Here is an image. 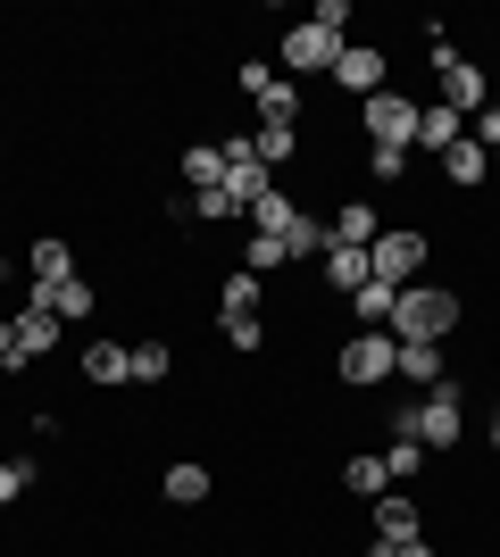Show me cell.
I'll return each instance as SVG.
<instances>
[{
    "instance_id": "obj_13",
    "label": "cell",
    "mask_w": 500,
    "mask_h": 557,
    "mask_svg": "<svg viewBox=\"0 0 500 557\" xmlns=\"http://www.w3.org/2000/svg\"><path fill=\"white\" fill-rule=\"evenodd\" d=\"M367 508H376V549H392V541H417V499L383 491V499H367Z\"/></svg>"
},
{
    "instance_id": "obj_32",
    "label": "cell",
    "mask_w": 500,
    "mask_h": 557,
    "mask_svg": "<svg viewBox=\"0 0 500 557\" xmlns=\"http://www.w3.org/2000/svg\"><path fill=\"white\" fill-rule=\"evenodd\" d=\"M192 216H209V225H234V216H242V200H234L225 184H217V191H192Z\"/></svg>"
},
{
    "instance_id": "obj_8",
    "label": "cell",
    "mask_w": 500,
    "mask_h": 557,
    "mask_svg": "<svg viewBox=\"0 0 500 557\" xmlns=\"http://www.w3.org/2000/svg\"><path fill=\"white\" fill-rule=\"evenodd\" d=\"M434 75H442V92H451L442 109H459V116H484V109H492V84H484V67H476V59H459L442 34H434Z\"/></svg>"
},
{
    "instance_id": "obj_35",
    "label": "cell",
    "mask_w": 500,
    "mask_h": 557,
    "mask_svg": "<svg viewBox=\"0 0 500 557\" xmlns=\"http://www.w3.org/2000/svg\"><path fill=\"white\" fill-rule=\"evenodd\" d=\"M0 367H9V374L25 367V358H17V325H9V317H0Z\"/></svg>"
},
{
    "instance_id": "obj_6",
    "label": "cell",
    "mask_w": 500,
    "mask_h": 557,
    "mask_svg": "<svg viewBox=\"0 0 500 557\" xmlns=\"http://www.w3.org/2000/svg\"><path fill=\"white\" fill-rule=\"evenodd\" d=\"M358 116H367V141H376V150H417V100L408 92L383 84V92L358 100Z\"/></svg>"
},
{
    "instance_id": "obj_18",
    "label": "cell",
    "mask_w": 500,
    "mask_h": 557,
    "mask_svg": "<svg viewBox=\"0 0 500 557\" xmlns=\"http://www.w3.org/2000/svg\"><path fill=\"white\" fill-rule=\"evenodd\" d=\"M84 383H134V349L93 342V349H84Z\"/></svg>"
},
{
    "instance_id": "obj_16",
    "label": "cell",
    "mask_w": 500,
    "mask_h": 557,
    "mask_svg": "<svg viewBox=\"0 0 500 557\" xmlns=\"http://www.w3.org/2000/svg\"><path fill=\"white\" fill-rule=\"evenodd\" d=\"M392 300H401L392 283H358V292H351V317H358V333H392Z\"/></svg>"
},
{
    "instance_id": "obj_22",
    "label": "cell",
    "mask_w": 500,
    "mask_h": 557,
    "mask_svg": "<svg viewBox=\"0 0 500 557\" xmlns=\"http://www.w3.org/2000/svg\"><path fill=\"white\" fill-rule=\"evenodd\" d=\"M184 184L192 191H217V184H225V150H217V141H192V150H184Z\"/></svg>"
},
{
    "instance_id": "obj_25",
    "label": "cell",
    "mask_w": 500,
    "mask_h": 557,
    "mask_svg": "<svg viewBox=\"0 0 500 557\" xmlns=\"http://www.w3.org/2000/svg\"><path fill=\"white\" fill-rule=\"evenodd\" d=\"M292 225H301V209H292V191H267L259 209H251V233H276V242H284Z\"/></svg>"
},
{
    "instance_id": "obj_14",
    "label": "cell",
    "mask_w": 500,
    "mask_h": 557,
    "mask_svg": "<svg viewBox=\"0 0 500 557\" xmlns=\"http://www.w3.org/2000/svg\"><path fill=\"white\" fill-rule=\"evenodd\" d=\"M442 175H451L459 191H467V184H484V175H492V150H484L476 134H459L451 150H442Z\"/></svg>"
},
{
    "instance_id": "obj_11",
    "label": "cell",
    "mask_w": 500,
    "mask_h": 557,
    "mask_svg": "<svg viewBox=\"0 0 500 557\" xmlns=\"http://www.w3.org/2000/svg\"><path fill=\"white\" fill-rule=\"evenodd\" d=\"M333 84H342V92H383V50L376 42H342V59H333Z\"/></svg>"
},
{
    "instance_id": "obj_20",
    "label": "cell",
    "mask_w": 500,
    "mask_h": 557,
    "mask_svg": "<svg viewBox=\"0 0 500 557\" xmlns=\"http://www.w3.org/2000/svg\"><path fill=\"white\" fill-rule=\"evenodd\" d=\"M342 483H351V491H358V499H383V491H401V483H392V466H383V458H376V449H358V458H351V466H342Z\"/></svg>"
},
{
    "instance_id": "obj_15",
    "label": "cell",
    "mask_w": 500,
    "mask_h": 557,
    "mask_svg": "<svg viewBox=\"0 0 500 557\" xmlns=\"http://www.w3.org/2000/svg\"><path fill=\"white\" fill-rule=\"evenodd\" d=\"M376 233H383V216L367 209V200H342V216H333V242H342V250H376Z\"/></svg>"
},
{
    "instance_id": "obj_7",
    "label": "cell",
    "mask_w": 500,
    "mask_h": 557,
    "mask_svg": "<svg viewBox=\"0 0 500 557\" xmlns=\"http://www.w3.org/2000/svg\"><path fill=\"white\" fill-rule=\"evenodd\" d=\"M333 374H342L351 392H367V383H383V374H401V342H392V333H351L342 358H333Z\"/></svg>"
},
{
    "instance_id": "obj_4",
    "label": "cell",
    "mask_w": 500,
    "mask_h": 557,
    "mask_svg": "<svg viewBox=\"0 0 500 557\" xmlns=\"http://www.w3.org/2000/svg\"><path fill=\"white\" fill-rule=\"evenodd\" d=\"M426 258H434V242H426L417 225H383V233H376V250H367V275L392 283V292H408V283L426 275Z\"/></svg>"
},
{
    "instance_id": "obj_36",
    "label": "cell",
    "mask_w": 500,
    "mask_h": 557,
    "mask_svg": "<svg viewBox=\"0 0 500 557\" xmlns=\"http://www.w3.org/2000/svg\"><path fill=\"white\" fill-rule=\"evenodd\" d=\"M376 557H434V549H426V533H417V541H392V549H376Z\"/></svg>"
},
{
    "instance_id": "obj_21",
    "label": "cell",
    "mask_w": 500,
    "mask_h": 557,
    "mask_svg": "<svg viewBox=\"0 0 500 557\" xmlns=\"http://www.w3.org/2000/svg\"><path fill=\"white\" fill-rule=\"evenodd\" d=\"M167 499H175V508H200V499H209V466H192V458H175L167 466Z\"/></svg>"
},
{
    "instance_id": "obj_5",
    "label": "cell",
    "mask_w": 500,
    "mask_h": 557,
    "mask_svg": "<svg viewBox=\"0 0 500 557\" xmlns=\"http://www.w3.org/2000/svg\"><path fill=\"white\" fill-rule=\"evenodd\" d=\"M242 92L259 109V125H301V84L284 67H267V59H242Z\"/></svg>"
},
{
    "instance_id": "obj_29",
    "label": "cell",
    "mask_w": 500,
    "mask_h": 557,
    "mask_svg": "<svg viewBox=\"0 0 500 557\" xmlns=\"http://www.w3.org/2000/svg\"><path fill=\"white\" fill-rule=\"evenodd\" d=\"M383 466H392V483H408V474L426 466V442H408V433H383Z\"/></svg>"
},
{
    "instance_id": "obj_31",
    "label": "cell",
    "mask_w": 500,
    "mask_h": 557,
    "mask_svg": "<svg viewBox=\"0 0 500 557\" xmlns=\"http://www.w3.org/2000/svg\"><path fill=\"white\" fill-rule=\"evenodd\" d=\"M284 250H292V258H326V250H333V225H317V216H301V225L284 233Z\"/></svg>"
},
{
    "instance_id": "obj_34",
    "label": "cell",
    "mask_w": 500,
    "mask_h": 557,
    "mask_svg": "<svg viewBox=\"0 0 500 557\" xmlns=\"http://www.w3.org/2000/svg\"><path fill=\"white\" fill-rule=\"evenodd\" d=\"M25 483H34V458H0V508H9Z\"/></svg>"
},
{
    "instance_id": "obj_9",
    "label": "cell",
    "mask_w": 500,
    "mask_h": 557,
    "mask_svg": "<svg viewBox=\"0 0 500 557\" xmlns=\"http://www.w3.org/2000/svg\"><path fill=\"white\" fill-rule=\"evenodd\" d=\"M217 150H225V191H234V200H242V216H251V209H259V200H267V191H276V175H267V166H259V150H251V134H242V141H217Z\"/></svg>"
},
{
    "instance_id": "obj_10",
    "label": "cell",
    "mask_w": 500,
    "mask_h": 557,
    "mask_svg": "<svg viewBox=\"0 0 500 557\" xmlns=\"http://www.w3.org/2000/svg\"><path fill=\"white\" fill-rule=\"evenodd\" d=\"M25 300H34V308H50L59 325H84V317H93V300H100V292H93V283H84V275H68V283H34Z\"/></svg>"
},
{
    "instance_id": "obj_24",
    "label": "cell",
    "mask_w": 500,
    "mask_h": 557,
    "mask_svg": "<svg viewBox=\"0 0 500 557\" xmlns=\"http://www.w3.org/2000/svg\"><path fill=\"white\" fill-rule=\"evenodd\" d=\"M251 150H259V166L276 175V166H292V150H301V125H259V134H251Z\"/></svg>"
},
{
    "instance_id": "obj_30",
    "label": "cell",
    "mask_w": 500,
    "mask_h": 557,
    "mask_svg": "<svg viewBox=\"0 0 500 557\" xmlns=\"http://www.w3.org/2000/svg\"><path fill=\"white\" fill-rule=\"evenodd\" d=\"M175 374V349L167 342H134V383H167Z\"/></svg>"
},
{
    "instance_id": "obj_33",
    "label": "cell",
    "mask_w": 500,
    "mask_h": 557,
    "mask_svg": "<svg viewBox=\"0 0 500 557\" xmlns=\"http://www.w3.org/2000/svg\"><path fill=\"white\" fill-rule=\"evenodd\" d=\"M225 342H234V358H259V349H267V325H259V317H225Z\"/></svg>"
},
{
    "instance_id": "obj_37",
    "label": "cell",
    "mask_w": 500,
    "mask_h": 557,
    "mask_svg": "<svg viewBox=\"0 0 500 557\" xmlns=\"http://www.w3.org/2000/svg\"><path fill=\"white\" fill-rule=\"evenodd\" d=\"M492 449H500V417H492Z\"/></svg>"
},
{
    "instance_id": "obj_19",
    "label": "cell",
    "mask_w": 500,
    "mask_h": 557,
    "mask_svg": "<svg viewBox=\"0 0 500 557\" xmlns=\"http://www.w3.org/2000/svg\"><path fill=\"white\" fill-rule=\"evenodd\" d=\"M459 134H467V125H459V109H442V100H434V109H417V150H434V159H442Z\"/></svg>"
},
{
    "instance_id": "obj_28",
    "label": "cell",
    "mask_w": 500,
    "mask_h": 557,
    "mask_svg": "<svg viewBox=\"0 0 500 557\" xmlns=\"http://www.w3.org/2000/svg\"><path fill=\"white\" fill-rule=\"evenodd\" d=\"M217 317H259V275H225V292H217Z\"/></svg>"
},
{
    "instance_id": "obj_2",
    "label": "cell",
    "mask_w": 500,
    "mask_h": 557,
    "mask_svg": "<svg viewBox=\"0 0 500 557\" xmlns=\"http://www.w3.org/2000/svg\"><path fill=\"white\" fill-rule=\"evenodd\" d=\"M459 424H467V417H459V383H442V392L392 408L383 433H408V442H426V458H434V449H459Z\"/></svg>"
},
{
    "instance_id": "obj_3",
    "label": "cell",
    "mask_w": 500,
    "mask_h": 557,
    "mask_svg": "<svg viewBox=\"0 0 500 557\" xmlns=\"http://www.w3.org/2000/svg\"><path fill=\"white\" fill-rule=\"evenodd\" d=\"M342 25H326V17H301V25H284V42H276V67L284 75H333V59H342Z\"/></svg>"
},
{
    "instance_id": "obj_26",
    "label": "cell",
    "mask_w": 500,
    "mask_h": 557,
    "mask_svg": "<svg viewBox=\"0 0 500 557\" xmlns=\"http://www.w3.org/2000/svg\"><path fill=\"white\" fill-rule=\"evenodd\" d=\"M326 283H333V292H358V283H376V275H367V250H342V242H333V250H326Z\"/></svg>"
},
{
    "instance_id": "obj_23",
    "label": "cell",
    "mask_w": 500,
    "mask_h": 557,
    "mask_svg": "<svg viewBox=\"0 0 500 557\" xmlns=\"http://www.w3.org/2000/svg\"><path fill=\"white\" fill-rule=\"evenodd\" d=\"M25 267H34V283H68V275H75V250H68V242H59V233H42Z\"/></svg>"
},
{
    "instance_id": "obj_1",
    "label": "cell",
    "mask_w": 500,
    "mask_h": 557,
    "mask_svg": "<svg viewBox=\"0 0 500 557\" xmlns=\"http://www.w3.org/2000/svg\"><path fill=\"white\" fill-rule=\"evenodd\" d=\"M459 325V292L451 283H408L392 300V342H451Z\"/></svg>"
},
{
    "instance_id": "obj_27",
    "label": "cell",
    "mask_w": 500,
    "mask_h": 557,
    "mask_svg": "<svg viewBox=\"0 0 500 557\" xmlns=\"http://www.w3.org/2000/svg\"><path fill=\"white\" fill-rule=\"evenodd\" d=\"M276 267H292V250L276 233H251V242H242V275H276Z\"/></svg>"
},
{
    "instance_id": "obj_12",
    "label": "cell",
    "mask_w": 500,
    "mask_h": 557,
    "mask_svg": "<svg viewBox=\"0 0 500 557\" xmlns=\"http://www.w3.org/2000/svg\"><path fill=\"white\" fill-rule=\"evenodd\" d=\"M9 325H17V358H25V367L59 349V317H50V308H34V300H25L17 317H9Z\"/></svg>"
},
{
    "instance_id": "obj_17",
    "label": "cell",
    "mask_w": 500,
    "mask_h": 557,
    "mask_svg": "<svg viewBox=\"0 0 500 557\" xmlns=\"http://www.w3.org/2000/svg\"><path fill=\"white\" fill-rule=\"evenodd\" d=\"M401 374L417 392H442V383H451V374H442V342H401Z\"/></svg>"
}]
</instances>
